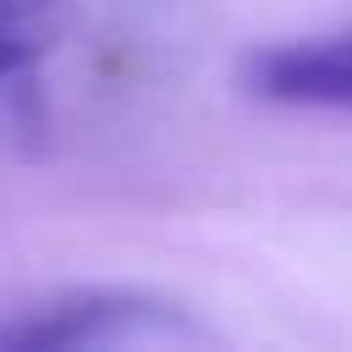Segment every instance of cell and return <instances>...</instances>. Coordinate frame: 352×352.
<instances>
[{
    "instance_id": "3",
    "label": "cell",
    "mask_w": 352,
    "mask_h": 352,
    "mask_svg": "<svg viewBox=\"0 0 352 352\" xmlns=\"http://www.w3.org/2000/svg\"><path fill=\"white\" fill-rule=\"evenodd\" d=\"M77 28V0H0V77L44 60Z\"/></svg>"
},
{
    "instance_id": "1",
    "label": "cell",
    "mask_w": 352,
    "mask_h": 352,
    "mask_svg": "<svg viewBox=\"0 0 352 352\" xmlns=\"http://www.w3.org/2000/svg\"><path fill=\"white\" fill-rule=\"evenodd\" d=\"M176 319L160 314L143 297L126 292H72L55 302H38L0 324V346L22 352H55V346H121L143 336H170Z\"/></svg>"
},
{
    "instance_id": "2",
    "label": "cell",
    "mask_w": 352,
    "mask_h": 352,
    "mask_svg": "<svg viewBox=\"0 0 352 352\" xmlns=\"http://www.w3.org/2000/svg\"><path fill=\"white\" fill-rule=\"evenodd\" d=\"M242 88L270 99V104L352 110V33L258 50L242 66Z\"/></svg>"
}]
</instances>
